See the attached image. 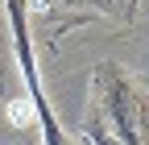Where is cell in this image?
<instances>
[{
    "mask_svg": "<svg viewBox=\"0 0 149 145\" xmlns=\"http://www.w3.org/2000/svg\"><path fill=\"white\" fill-rule=\"evenodd\" d=\"M8 120H13V124H29V120H33V104H29V100H13V104H8Z\"/></svg>",
    "mask_w": 149,
    "mask_h": 145,
    "instance_id": "4",
    "label": "cell"
},
{
    "mask_svg": "<svg viewBox=\"0 0 149 145\" xmlns=\"http://www.w3.org/2000/svg\"><path fill=\"white\" fill-rule=\"evenodd\" d=\"M46 13H62V21L54 25V38H58L62 29L95 21V17H108V13H120L124 21H133L137 0H46Z\"/></svg>",
    "mask_w": 149,
    "mask_h": 145,
    "instance_id": "3",
    "label": "cell"
},
{
    "mask_svg": "<svg viewBox=\"0 0 149 145\" xmlns=\"http://www.w3.org/2000/svg\"><path fill=\"white\" fill-rule=\"evenodd\" d=\"M25 145H37V141H25Z\"/></svg>",
    "mask_w": 149,
    "mask_h": 145,
    "instance_id": "5",
    "label": "cell"
},
{
    "mask_svg": "<svg viewBox=\"0 0 149 145\" xmlns=\"http://www.w3.org/2000/svg\"><path fill=\"white\" fill-rule=\"evenodd\" d=\"M4 13H8L17 62H21V75H25V87H29L33 120L42 124V141L46 145H79V141H70V133L62 129V120L54 116L50 96H46V87H42V75H37V62H33V38H29V8H25V0H4Z\"/></svg>",
    "mask_w": 149,
    "mask_h": 145,
    "instance_id": "2",
    "label": "cell"
},
{
    "mask_svg": "<svg viewBox=\"0 0 149 145\" xmlns=\"http://www.w3.org/2000/svg\"><path fill=\"white\" fill-rule=\"evenodd\" d=\"M79 145H149V96L116 62H100L91 70Z\"/></svg>",
    "mask_w": 149,
    "mask_h": 145,
    "instance_id": "1",
    "label": "cell"
}]
</instances>
